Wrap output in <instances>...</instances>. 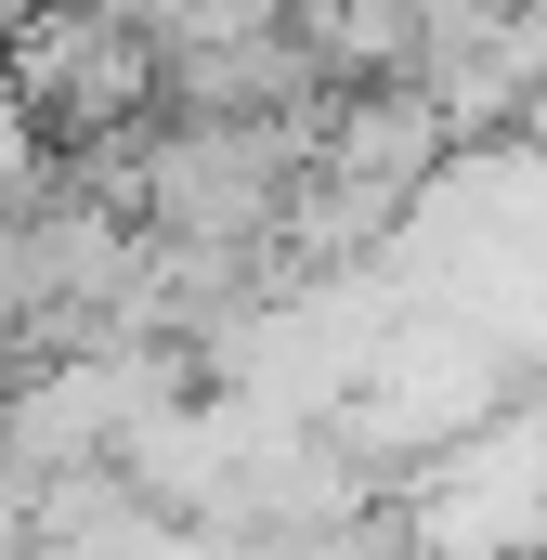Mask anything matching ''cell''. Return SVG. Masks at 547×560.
<instances>
[{"label": "cell", "mask_w": 547, "mask_h": 560, "mask_svg": "<svg viewBox=\"0 0 547 560\" xmlns=\"http://www.w3.org/2000/svg\"><path fill=\"white\" fill-rule=\"evenodd\" d=\"M287 0H143V39L156 52H196V39H274Z\"/></svg>", "instance_id": "obj_1"}, {"label": "cell", "mask_w": 547, "mask_h": 560, "mask_svg": "<svg viewBox=\"0 0 547 560\" xmlns=\"http://www.w3.org/2000/svg\"><path fill=\"white\" fill-rule=\"evenodd\" d=\"M509 118H522V131H535V143H547V79H535V92H522V105H509Z\"/></svg>", "instance_id": "obj_2"}, {"label": "cell", "mask_w": 547, "mask_h": 560, "mask_svg": "<svg viewBox=\"0 0 547 560\" xmlns=\"http://www.w3.org/2000/svg\"><path fill=\"white\" fill-rule=\"evenodd\" d=\"M92 13H131V26H143V0H92Z\"/></svg>", "instance_id": "obj_3"}]
</instances>
